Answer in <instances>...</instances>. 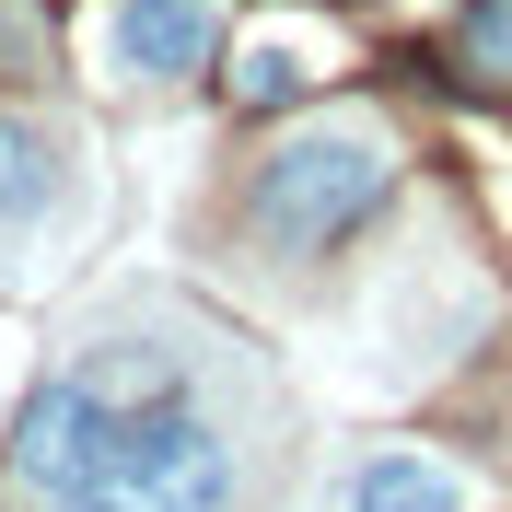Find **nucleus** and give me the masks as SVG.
<instances>
[{
    "label": "nucleus",
    "instance_id": "6e6552de",
    "mask_svg": "<svg viewBox=\"0 0 512 512\" xmlns=\"http://www.w3.org/2000/svg\"><path fill=\"white\" fill-rule=\"evenodd\" d=\"M466 70L478 82H512V0H478L466 12Z\"/></svg>",
    "mask_w": 512,
    "mask_h": 512
},
{
    "label": "nucleus",
    "instance_id": "1a4fd4ad",
    "mask_svg": "<svg viewBox=\"0 0 512 512\" xmlns=\"http://www.w3.org/2000/svg\"><path fill=\"white\" fill-rule=\"evenodd\" d=\"M59 512H163V501H140V489H82V501H59Z\"/></svg>",
    "mask_w": 512,
    "mask_h": 512
},
{
    "label": "nucleus",
    "instance_id": "39448f33",
    "mask_svg": "<svg viewBox=\"0 0 512 512\" xmlns=\"http://www.w3.org/2000/svg\"><path fill=\"white\" fill-rule=\"evenodd\" d=\"M338 512H466V478L443 454H408V443H373L338 478Z\"/></svg>",
    "mask_w": 512,
    "mask_h": 512
},
{
    "label": "nucleus",
    "instance_id": "f257e3e1",
    "mask_svg": "<svg viewBox=\"0 0 512 512\" xmlns=\"http://www.w3.org/2000/svg\"><path fill=\"white\" fill-rule=\"evenodd\" d=\"M396 187V152H384V128H291L280 152L256 163V245L268 256H326L350 245L361 222L384 210Z\"/></svg>",
    "mask_w": 512,
    "mask_h": 512
},
{
    "label": "nucleus",
    "instance_id": "7ed1b4c3",
    "mask_svg": "<svg viewBox=\"0 0 512 512\" xmlns=\"http://www.w3.org/2000/svg\"><path fill=\"white\" fill-rule=\"evenodd\" d=\"M117 396H105L94 373H70V384H47L24 408V431H12V466H24V489H47V501H82V489H105L117 478Z\"/></svg>",
    "mask_w": 512,
    "mask_h": 512
},
{
    "label": "nucleus",
    "instance_id": "f03ea898",
    "mask_svg": "<svg viewBox=\"0 0 512 512\" xmlns=\"http://www.w3.org/2000/svg\"><path fill=\"white\" fill-rule=\"evenodd\" d=\"M117 478L140 489V501H163V512H233L245 501V466H233L222 419L187 408V384H152V396L117 419Z\"/></svg>",
    "mask_w": 512,
    "mask_h": 512
},
{
    "label": "nucleus",
    "instance_id": "423d86ee",
    "mask_svg": "<svg viewBox=\"0 0 512 512\" xmlns=\"http://www.w3.org/2000/svg\"><path fill=\"white\" fill-rule=\"evenodd\" d=\"M59 187H70L59 140L24 128V117H0V245H35V233L59 222Z\"/></svg>",
    "mask_w": 512,
    "mask_h": 512
},
{
    "label": "nucleus",
    "instance_id": "20e7f679",
    "mask_svg": "<svg viewBox=\"0 0 512 512\" xmlns=\"http://www.w3.org/2000/svg\"><path fill=\"white\" fill-rule=\"evenodd\" d=\"M210 47H222L210 0H105L94 24V59L117 82H187V70H210Z\"/></svg>",
    "mask_w": 512,
    "mask_h": 512
},
{
    "label": "nucleus",
    "instance_id": "0eeeda50",
    "mask_svg": "<svg viewBox=\"0 0 512 512\" xmlns=\"http://www.w3.org/2000/svg\"><path fill=\"white\" fill-rule=\"evenodd\" d=\"M303 82H315V47L303 35H245V59H233V94L245 105H291Z\"/></svg>",
    "mask_w": 512,
    "mask_h": 512
}]
</instances>
